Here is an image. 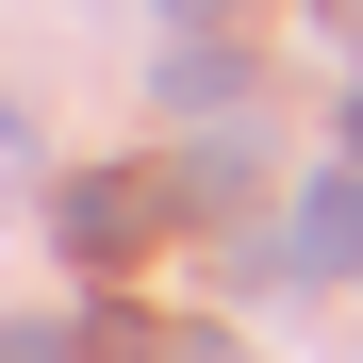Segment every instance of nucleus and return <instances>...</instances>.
<instances>
[{
    "instance_id": "f257e3e1",
    "label": "nucleus",
    "mask_w": 363,
    "mask_h": 363,
    "mask_svg": "<svg viewBox=\"0 0 363 363\" xmlns=\"http://www.w3.org/2000/svg\"><path fill=\"white\" fill-rule=\"evenodd\" d=\"M297 264H314V281L363 264V182H314V199H297Z\"/></svg>"
},
{
    "instance_id": "f03ea898",
    "label": "nucleus",
    "mask_w": 363,
    "mask_h": 363,
    "mask_svg": "<svg viewBox=\"0 0 363 363\" xmlns=\"http://www.w3.org/2000/svg\"><path fill=\"white\" fill-rule=\"evenodd\" d=\"M0 363H67V347H50V330H17V347H0Z\"/></svg>"
},
{
    "instance_id": "7ed1b4c3",
    "label": "nucleus",
    "mask_w": 363,
    "mask_h": 363,
    "mask_svg": "<svg viewBox=\"0 0 363 363\" xmlns=\"http://www.w3.org/2000/svg\"><path fill=\"white\" fill-rule=\"evenodd\" d=\"M182 17H215V0H182Z\"/></svg>"
}]
</instances>
